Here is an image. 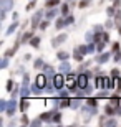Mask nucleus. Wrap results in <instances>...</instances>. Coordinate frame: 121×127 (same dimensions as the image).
I'll return each instance as SVG.
<instances>
[{
  "instance_id": "nucleus-24",
  "label": "nucleus",
  "mask_w": 121,
  "mask_h": 127,
  "mask_svg": "<svg viewBox=\"0 0 121 127\" xmlns=\"http://www.w3.org/2000/svg\"><path fill=\"white\" fill-rule=\"evenodd\" d=\"M115 86H116V78L110 76V78H108V89H113Z\"/></svg>"
},
{
  "instance_id": "nucleus-38",
  "label": "nucleus",
  "mask_w": 121,
  "mask_h": 127,
  "mask_svg": "<svg viewBox=\"0 0 121 127\" xmlns=\"http://www.w3.org/2000/svg\"><path fill=\"white\" fill-rule=\"evenodd\" d=\"M115 22L118 25L121 23V8H116V13H115Z\"/></svg>"
},
{
  "instance_id": "nucleus-25",
  "label": "nucleus",
  "mask_w": 121,
  "mask_h": 127,
  "mask_svg": "<svg viewBox=\"0 0 121 127\" xmlns=\"http://www.w3.org/2000/svg\"><path fill=\"white\" fill-rule=\"evenodd\" d=\"M58 3H60V0H45V5H47L48 8H51V7H56Z\"/></svg>"
},
{
  "instance_id": "nucleus-4",
  "label": "nucleus",
  "mask_w": 121,
  "mask_h": 127,
  "mask_svg": "<svg viewBox=\"0 0 121 127\" xmlns=\"http://www.w3.org/2000/svg\"><path fill=\"white\" fill-rule=\"evenodd\" d=\"M68 40V36H66V33H60L58 36H55L53 40H51V46L53 48H58L60 45H63V43Z\"/></svg>"
},
{
  "instance_id": "nucleus-36",
  "label": "nucleus",
  "mask_w": 121,
  "mask_h": 127,
  "mask_svg": "<svg viewBox=\"0 0 121 127\" xmlns=\"http://www.w3.org/2000/svg\"><path fill=\"white\" fill-rule=\"evenodd\" d=\"M30 88H32V93H33V94H40V91H42V88H40L37 83H35V84H32Z\"/></svg>"
},
{
  "instance_id": "nucleus-21",
  "label": "nucleus",
  "mask_w": 121,
  "mask_h": 127,
  "mask_svg": "<svg viewBox=\"0 0 121 127\" xmlns=\"http://www.w3.org/2000/svg\"><path fill=\"white\" fill-rule=\"evenodd\" d=\"M80 99H81V97H78V96H76L75 99H71V106H70L71 109H78L80 106H81V102H80Z\"/></svg>"
},
{
  "instance_id": "nucleus-48",
  "label": "nucleus",
  "mask_w": 121,
  "mask_h": 127,
  "mask_svg": "<svg viewBox=\"0 0 121 127\" xmlns=\"http://www.w3.org/2000/svg\"><path fill=\"white\" fill-rule=\"evenodd\" d=\"M93 32L95 33H101L103 32V25H95V27H93Z\"/></svg>"
},
{
  "instance_id": "nucleus-8",
  "label": "nucleus",
  "mask_w": 121,
  "mask_h": 127,
  "mask_svg": "<svg viewBox=\"0 0 121 127\" xmlns=\"http://www.w3.org/2000/svg\"><path fill=\"white\" fill-rule=\"evenodd\" d=\"M58 71H60V73H63V74H68V73H71V66H70V63H68V60L61 61V64L58 66Z\"/></svg>"
},
{
  "instance_id": "nucleus-39",
  "label": "nucleus",
  "mask_w": 121,
  "mask_h": 127,
  "mask_svg": "<svg viewBox=\"0 0 121 127\" xmlns=\"http://www.w3.org/2000/svg\"><path fill=\"white\" fill-rule=\"evenodd\" d=\"M13 88H15L13 79H8V81H7V91H8V93H12V91H13Z\"/></svg>"
},
{
  "instance_id": "nucleus-29",
  "label": "nucleus",
  "mask_w": 121,
  "mask_h": 127,
  "mask_svg": "<svg viewBox=\"0 0 121 127\" xmlns=\"http://www.w3.org/2000/svg\"><path fill=\"white\" fill-rule=\"evenodd\" d=\"M51 122L60 124V122H61V114H60V112H53V119H51Z\"/></svg>"
},
{
  "instance_id": "nucleus-9",
  "label": "nucleus",
  "mask_w": 121,
  "mask_h": 127,
  "mask_svg": "<svg viewBox=\"0 0 121 127\" xmlns=\"http://www.w3.org/2000/svg\"><path fill=\"white\" fill-rule=\"evenodd\" d=\"M13 2L15 0H0V8L5 10V12H8V10L13 8Z\"/></svg>"
},
{
  "instance_id": "nucleus-43",
  "label": "nucleus",
  "mask_w": 121,
  "mask_h": 127,
  "mask_svg": "<svg viewBox=\"0 0 121 127\" xmlns=\"http://www.w3.org/2000/svg\"><path fill=\"white\" fill-rule=\"evenodd\" d=\"M65 22H66V25L75 23V17H73V15H66V17H65Z\"/></svg>"
},
{
  "instance_id": "nucleus-14",
  "label": "nucleus",
  "mask_w": 121,
  "mask_h": 127,
  "mask_svg": "<svg viewBox=\"0 0 121 127\" xmlns=\"http://www.w3.org/2000/svg\"><path fill=\"white\" fill-rule=\"evenodd\" d=\"M56 13H61V10H56L55 7H51V8L48 10L47 13H45V17H47L48 20H53V18H55V17H56Z\"/></svg>"
},
{
  "instance_id": "nucleus-2",
  "label": "nucleus",
  "mask_w": 121,
  "mask_h": 127,
  "mask_svg": "<svg viewBox=\"0 0 121 127\" xmlns=\"http://www.w3.org/2000/svg\"><path fill=\"white\" fill-rule=\"evenodd\" d=\"M95 88L96 89H108V76H96L95 78Z\"/></svg>"
},
{
  "instance_id": "nucleus-55",
  "label": "nucleus",
  "mask_w": 121,
  "mask_h": 127,
  "mask_svg": "<svg viewBox=\"0 0 121 127\" xmlns=\"http://www.w3.org/2000/svg\"><path fill=\"white\" fill-rule=\"evenodd\" d=\"M103 41H106V43L110 41V35H108L106 32H103Z\"/></svg>"
},
{
  "instance_id": "nucleus-50",
  "label": "nucleus",
  "mask_w": 121,
  "mask_h": 127,
  "mask_svg": "<svg viewBox=\"0 0 121 127\" xmlns=\"http://www.w3.org/2000/svg\"><path fill=\"white\" fill-rule=\"evenodd\" d=\"M116 91H118V93L121 91V76H118V78H116Z\"/></svg>"
},
{
  "instance_id": "nucleus-53",
  "label": "nucleus",
  "mask_w": 121,
  "mask_h": 127,
  "mask_svg": "<svg viewBox=\"0 0 121 127\" xmlns=\"http://www.w3.org/2000/svg\"><path fill=\"white\" fill-rule=\"evenodd\" d=\"M60 97H68V89H60Z\"/></svg>"
},
{
  "instance_id": "nucleus-40",
  "label": "nucleus",
  "mask_w": 121,
  "mask_h": 127,
  "mask_svg": "<svg viewBox=\"0 0 121 127\" xmlns=\"http://www.w3.org/2000/svg\"><path fill=\"white\" fill-rule=\"evenodd\" d=\"M10 94H12V97H15V99H17V97L20 96V88H18V86H15V88H13V91H12Z\"/></svg>"
},
{
  "instance_id": "nucleus-58",
  "label": "nucleus",
  "mask_w": 121,
  "mask_h": 127,
  "mask_svg": "<svg viewBox=\"0 0 121 127\" xmlns=\"http://www.w3.org/2000/svg\"><path fill=\"white\" fill-rule=\"evenodd\" d=\"M18 18V13H17V12H13V13H12V20H17Z\"/></svg>"
},
{
  "instance_id": "nucleus-45",
  "label": "nucleus",
  "mask_w": 121,
  "mask_h": 127,
  "mask_svg": "<svg viewBox=\"0 0 121 127\" xmlns=\"http://www.w3.org/2000/svg\"><path fill=\"white\" fill-rule=\"evenodd\" d=\"M88 5H90V0H81V2H80V5H78V7H80V8H86Z\"/></svg>"
},
{
  "instance_id": "nucleus-46",
  "label": "nucleus",
  "mask_w": 121,
  "mask_h": 127,
  "mask_svg": "<svg viewBox=\"0 0 121 127\" xmlns=\"http://www.w3.org/2000/svg\"><path fill=\"white\" fill-rule=\"evenodd\" d=\"M115 23H116V22H115V20H111V17H110V20L106 22V25H105V27L110 30V28H113V25H115Z\"/></svg>"
},
{
  "instance_id": "nucleus-11",
  "label": "nucleus",
  "mask_w": 121,
  "mask_h": 127,
  "mask_svg": "<svg viewBox=\"0 0 121 127\" xmlns=\"http://www.w3.org/2000/svg\"><path fill=\"white\" fill-rule=\"evenodd\" d=\"M28 107H30V101H28V97H22V101H20V104H18V109L22 111V112H27Z\"/></svg>"
},
{
  "instance_id": "nucleus-12",
  "label": "nucleus",
  "mask_w": 121,
  "mask_h": 127,
  "mask_svg": "<svg viewBox=\"0 0 121 127\" xmlns=\"http://www.w3.org/2000/svg\"><path fill=\"white\" fill-rule=\"evenodd\" d=\"M38 117L42 119L43 122H47V124H51V119H53V111H51V112H43V114H40Z\"/></svg>"
},
{
  "instance_id": "nucleus-26",
  "label": "nucleus",
  "mask_w": 121,
  "mask_h": 127,
  "mask_svg": "<svg viewBox=\"0 0 121 127\" xmlns=\"http://www.w3.org/2000/svg\"><path fill=\"white\" fill-rule=\"evenodd\" d=\"M60 10H61V15H63V17H66V15L70 13V7H68V3H63Z\"/></svg>"
},
{
  "instance_id": "nucleus-7",
  "label": "nucleus",
  "mask_w": 121,
  "mask_h": 127,
  "mask_svg": "<svg viewBox=\"0 0 121 127\" xmlns=\"http://www.w3.org/2000/svg\"><path fill=\"white\" fill-rule=\"evenodd\" d=\"M111 53H108V51L105 53V51H103L101 55H98V56H96V63H98V64H105V63H108V61H110V58H111Z\"/></svg>"
},
{
  "instance_id": "nucleus-23",
  "label": "nucleus",
  "mask_w": 121,
  "mask_h": 127,
  "mask_svg": "<svg viewBox=\"0 0 121 127\" xmlns=\"http://www.w3.org/2000/svg\"><path fill=\"white\" fill-rule=\"evenodd\" d=\"M86 104L91 106V107H96L98 106V97H86Z\"/></svg>"
},
{
  "instance_id": "nucleus-34",
  "label": "nucleus",
  "mask_w": 121,
  "mask_h": 127,
  "mask_svg": "<svg viewBox=\"0 0 121 127\" xmlns=\"http://www.w3.org/2000/svg\"><path fill=\"white\" fill-rule=\"evenodd\" d=\"M7 106H8V102L5 99H2L0 101V112H7Z\"/></svg>"
},
{
  "instance_id": "nucleus-16",
  "label": "nucleus",
  "mask_w": 121,
  "mask_h": 127,
  "mask_svg": "<svg viewBox=\"0 0 121 127\" xmlns=\"http://www.w3.org/2000/svg\"><path fill=\"white\" fill-rule=\"evenodd\" d=\"M18 27H20V23L17 22V20H13V23H12V25L8 27V28H7V32H5V35H12V33H13L15 30L18 28Z\"/></svg>"
},
{
  "instance_id": "nucleus-31",
  "label": "nucleus",
  "mask_w": 121,
  "mask_h": 127,
  "mask_svg": "<svg viewBox=\"0 0 121 127\" xmlns=\"http://www.w3.org/2000/svg\"><path fill=\"white\" fill-rule=\"evenodd\" d=\"M73 58H75V60H76V61H81V60H83V55H81V53H80L78 51V48H76V50H75V51H73Z\"/></svg>"
},
{
  "instance_id": "nucleus-42",
  "label": "nucleus",
  "mask_w": 121,
  "mask_h": 127,
  "mask_svg": "<svg viewBox=\"0 0 121 127\" xmlns=\"http://www.w3.org/2000/svg\"><path fill=\"white\" fill-rule=\"evenodd\" d=\"M85 38H86V41H93V38H95V32H88L86 35H85Z\"/></svg>"
},
{
  "instance_id": "nucleus-37",
  "label": "nucleus",
  "mask_w": 121,
  "mask_h": 127,
  "mask_svg": "<svg viewBox=\"0 0 121 127\" xmlns=\"http://www.w3.org/2000/svg\"><path fill=\"white\" fill-rule=\"evenodd\" d=\"M7 66H8V56H3V58H2V61H0V68L5 69Z\"/></svg>"
},
{
  "instance_id": "nucleus-1",
  "label": "nucleus",
  "mask_w": 121,
  "mask_h": 127,
  "mask_svg": "<svg viewBox=\"0 0 121 127\" xmlns=\"http://www.w3.org/2000/svg\"><path fill=\"white\" fill-rule=\"evenodd\" d=\"M76 84H78V88L85 89V88L90 84V76L86 74V73H80V74L76 76Z\"/></svg>"
},
{
  "instance_id": "nucleus-6",
  "label": "nucleus",
  "mask_w": 121,
  "mask_h": 127,
  "mask_svg": "<svg viewBox=\"0 0 121 127\" xmlns=\"http://www.w3.org/2000/svg\"><path fill=\"white\" fill-rule=\"evenodd\" d=\"M17 109H18V102H17V99H15V97H12V101H8V106H7V116L12 117Z\"/></svg>"
},
{
  "instance_id": "nucleus-30",
  "label": "nucleus",
  "mask_w": 121,
  "mask_h": 127,
  "mask_svg": "<svg viewBox=\"0 0 121 127\" xmlns=\"http://www.w3.org/2000/svg\"><path fill=\"white\" fill-rule=\"evenodd\" d=\"M111 104L115 106V107L120 106V104H121V97H120V96H111Z\"/></svg>"
},
{
  "instance_id": "nucleus-28",
  "label": "nucleus",
  "mask_w": 121,
  "mask_h": 127,
  "mask_svg": "<svg viewBox=\"0 0 121 127\" xmlns=\"http://www.w3.org/2000/svg\"><path fill=\"white\" fill-rule=\"evenodd\" d=\"M78 51L81 53V55H90V51H88V45H80V46H78Z\"/></svg>"
},
{
  "instance_id": "nucleus-59",
  "label": "nucleus",
  "mask_w": 121,
  "mask_h": 127,
  "mask_svg": "<svg viewBox=\"0 0 121 127\" xmlns=\"http://www.w3.org/2000/svg\"><path fill=\"white\" fill-rule=\"evenodd\" d=\"M118 33H120V36H121V25L118 27Z\"/></svg>"
},
{
  "instance_id": "nucleus-15",
  "label": "nucleus",
  "mask_w": 121,
  "mask_h": 127,
  "mask_svg": "<svg viewBox=\"0 0 121 127\" xmlns=\"http://www.w3.org/2000/svg\"><path fill=\"white\" fill-rule=\"evenodd\" d=\"M105 114H106V116H115V114H116V107H115L113 104L105 106Z\"/></svg>"
},
{
  "instance_id": "nucleus-32",
  "label": "nucleus",
  "mask_w": 121,
  "mask_h": 127,
  "mask_svg": "<svg viewBox=\"0 0 121 127\" xmlns=\"http://www.w3.org/2000/svg\"><path fill=\"white\" fill-rule=\"evenodd\" d=\"M48 27H50V20H43V22H40V27H38V28H40V30H47L48 28Z\"/></svg>"
},
{
  "instance_id": "nucleus-41",
  "label": "nucleus",
  "mask_w": 121,
  "mask_h": 127,
  "mask_svg": "<svg viewBox=\"0 0 121 127\" xmlns=\"http://www.w3.org/2000/svg\"><path fill=\"white\" fill-rule=\"evenodd\" d=\"M110 89H103L100 94H98V99H103V97H110V93H108Z\"/></svg>"
},
{
  "instance_id": "nucleus-54",
  "label": "nucleus",
  "mask_w": 121,
  "mask_h": 127,
  "mask_svg": "<svg viewBox=\"0 0 121 127\" xmlns=\"http://www.w3.org/2000/svg\"><path fill=\"white\" fill-rule=\"evenodd\" d=\"M115 61H116V63H120V61H121V51L115 53Z\"/></svg>"
},
{
  "instance_id": "nucleus-3",
  "label": "nucleus",
  "mask_w": 121,
  "mask_h": 127,
  "mask_svg": "<svg viewBox=\"0 0 121 127\" xmlns=\"http://www.w3.org/2000/svg\"><path fill=\"white\" fill-rule=\"evenodd\" d=\"M43 15H45V12H43V10H38L37 13L32 17V30H37L38 27H40V22H42Z\"/></svg>"
},
{
  "instance_id": "nucleus-17",
  "label": "nucleus",
  "mask_w": 121,
  "mask_h": 127,
  "mask_svg": "<svg viewBox=\"0 0 121 127\" xmlns=\"http://www.w3.org/2000/svg\"><path fill=\"white\" fill-rule=\"evenodd\" d=\"M56 58H58L60 61H65V60H68V58H70V53H66V51H58V53H56Z\"/></svg>"
},
{
  "instance_id": "nucleus-20",
  "label": "nucleus",
  "mask_w": 121,
  "mask_h": 127,
  "mask_svg": "<svg viewBox=\"0 0 121 127\" xmlns=\"http://www.w3.org/2000/svg\"><path fill=\"white\" fill-rule=\"evenodd\" d=\"M65 27H66L65 18H58V20H56V23H55V28L56 30H61V28H65Z\"/></svg>"
},
{
  "instance_id": "nucleus-33",
  "label": "nucleus",
  "mask_w": 121,
  "mask_h": 127,
  "mask_svg": "<svg viewBox=\"0 0 121 127\" xmlns=\"http://www.w3.org/2000/svg\"><path fill=\"white\" fill-rule=\"evenodd\" d=\"M105 45H106V41H98L96 43V51L103 53V51H105Z\"/></svg>"
},
{
  "instance_id": "nucleus-19",
  "label": "nucleus",
  "mask_w": 121,
  "mask_h": 127,
  "mask_svg": "<svg viewBox=\"0 0 121 127\" xmlns=\"http://www.w3.org/2000/svg\"><path fill=\"white\" fill-rule=\"evenodd\" d=\"M40 43H42V38H40V36H33L32 40H30V45H32L33 48H38V46H40Z\"/></svg>"
},
{
  "instance_id": "nucleus-5",
  "label": "nucleus",
  "mask_w": 121,
  "mask_h": 127,
  "mask_svg": "<svg viewBox=\"0 0 121 127\" xmlns=\"http://www.w3.org/2000/svg\"><path fill=\"white\" fill-rule=\"evenodd\" d=\"M53 83H55V89H63V86H65V74H63V73L55 74Z\"/></svg>"
},
{
  "instance_id": "nucleus-47",
  "label": "nucleus",
  "mask_w": 121,
  "mask_h": 127,
  "mask_svg": "<svg viewBox=\"0 0 121 127\" xmlns=\"http://www.w3.org/2000/svg\"><path fill=\"white\" fill-rule=\"evenodd\" d=\"M35 3H37V0H30V3L25 7V10H27V12H28V10H32L33 7H35Z\"/></svg>"
},
{
  "instance_id": "nucleus-18",
  "label": "nucleus",
  "mask_w": 121,
  "mask_h": 127,
  "mask_svg": "<svg viewBox=\"0 0 121 127\" xmlns=\"http://www.w3.org/2000/svg\"><path fill=\"white\" fill-rule=\"evenodd\" d=\"M43 66H45V63H43L42 58H38V60L33 61V68H35V69H43Z\"/></svg>"
},
{
  "instance_id": "nucleus-56",
  "label": "nucleus",
  "mask_w": 121,
  "mask_h": 127,
  "mask_svg": "<svg viewBox=\"0 0 121 127\" xmlns=\"http://www.w3.org/2000/svg\"><path fill=\"white\" fill-rule=\"evenodd\" d=\"M113 5H115L116 8H120V5H121V0H113Z\"/></svg>"
},
{
  "instance_id": "nucleus-13",
  "label": "nucleus",
  "mask_w": 121,
  "mask_h": 127,
  "mask_svg": "<svg viewBox=\"0 0 121 127\" xmlns=\"http://www.w3.org/2000/svg\"><path fill=\"white\" fill-rule=\"evenodd\" d=\"M32 38H33V30H32V32H25L23 35L20 36V41L25 45V43H30V40H32Z\"/></svg>"
},
{
  "instance_id": "nucleus-52",
  "label": "nucleus",
  "mask_w": 121,
  "mask_h": 127,
  "mask_svg": "<svg viewBox=\"0 0 121 127\" xmlns=\"http://www.w3.org/2000/svg\"><path fill=\"white\" fill-rule=\"evenodd\" d=\"M22 124H27V126L30 124V121H28V116H27V114H23V116H22Z\"/></svg>"
},
{
  "instance_id": "nucleus-57",
  "label": "nucleus",
  "mask_w": 121,
  "mask_h": 127,
  "mask_svg": "<svg viewBox=\"0 0 121 127\" xmlns=\"http://www.w3.org/2000/svg\"><path fill=\"white\" fill-rule=\"evenodd\" d=\"M116 116H121V104L116 106Z\"/></svg>"
},
{
  "instance_id": "nucleus-27",
  "label": "nucleus",
  "mask_w": 121,
  "mask_h": 127,
  "mask_svg": "<svg viewBox=\"0 0 121 127\" xmlns=\"http://www.w3.org/2000/svg\"><path fill=\"white\" fill-rule=\"evenodd\" d=\"M115 13H116V7H115V5H111V7L106 8V15L108 17H115Z\"/></svg>"
},
{
  "instance_id": "nucleus-22",
  "label": "nucleus",
  "mask_w": 121,
  "mask_h": 127,
  "mask_svg": "<svg viewBox=\"0 0 121 127\" xmlns=\"http://www.w3.org/2000/svg\"><path fill=\"white\" fill-rule=\"evenodd\" d=\"M116 119H111V116H108V117H106V122H105V126H106V127H115V126H116Z\"/></svg>"
},
{
  "instance_id": "nucleus-51",
  "label": "nucleus",
  "mask_w": 121,
  "mask_h": 127,
  "mask_svg": "<svg viewBox=\"0 0 121 127\" xmlns=\"http://www.w3.org/2000/svg\"><path fill=\"white\" fill-rule=\"evenodd\" d=\"M111 76H113V78H118V76H120V69H118V68L111 69Z\"/></svg>"
},
{
  "instance_id": "nucleus-49",
  "label": "nucleus",
  "mask_w": 121,
  "mask_h": 127,
  "mask_svg": "<svg viewBox=\"0 0 121 127\" xmlns=\"http://www.w3.org/2000/svg\"><path fill=\"white\" fill-rule=\"evenodd\" d=\"M118 51H121V48H120V43H113V53H118Z\"/></svg>"
},
{
  "instance_id": "nucleus-35",
  "label": "nucleus",
  "mask_w": 121,
  "mask_h": 127,
  "mask_svg": "<svg viewBox=\"0 0 121 127\" xmlns=\"http://www.w3.org/2000/svg\"><path fill=\"white\" fill-rule=\"evenodd\" d=\"M15 53H17V48H8V50H7V51H5V56H8V58H12L15 55Z\"/></svg>"
},
{
  "instance_id": "nucleus-10",
  "label": "nucleus",
  "mask_w": 121,
  "mask_h": 127,
  "mask_svg": "<svg viewBox=\"0 0 121 127\" xmlns=\"http://www.w3.org/2000/svg\"><path fill=\"white\" fill-rule=\"evenodd\" d=\"M43 73H45V74H47V78L48 79H53V78H55V69H53V66H50V64H45L43 66Z\"/></svg>"
},
{
  "instance_id": "nucleus-44",
  "label": "nucleus",
  "mask_w": 121,
  "mask_h": 127,
  "mask_svg": "<svg viewBox=\"0 0 121 127\" xmlns=\"http://www.w3.org/2000/svg\"><path fill=\"white\" fill-rule=\"evenodd\" d=\"M42 124H43V121H42L40 117H38V119H35V121H32V122H30V126H33V127H38V126H42Z\"/></svg>"
}]
</instances>
